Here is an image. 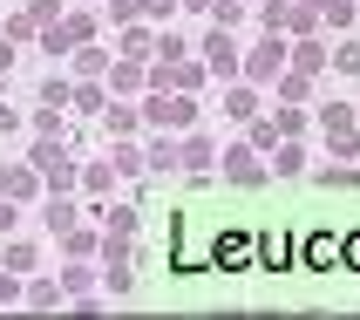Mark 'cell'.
<instances>
[{"mask_svg":"<svg viewBox=\"0 0 360 320\" xmlns=\"http://www.w3.org/2000/svg\"><path fill=\"white\" fill-rule=\"evenodd\" d=\"M272 164H279V171H300V164H306V150H300V143H279V157H272Z\"/></svg>","mask_w":360,"mask_h":320,"instance_id":"obj_31","label":"cell"},{"mask_svg":"<svg viewBox=\"0 0 360 320\" xmlns=\"http://www.w3.org/2000/svg\"><path fill=\"white\" fill-rule=\"evenodd\" d=\"M143 164H150L157 178H170V171H184V150H177V143H150V157H143Z\"/></svg>","mask_w":360,"mask_h":320,"instance_id":"obj_9","label":"cell"},{"mask_svg":"<svg viewBox=\"0 0 360 320\" xmlns=\"http://www.w3.org/2000/svg\"><path fill=\"white\" fill-rule=\"evenodd\" d=\"M61 239H68V252H96V232H82V225H68Z\"/></svg>","mask_w":360,"mask_h":320,"instance_id":"obj_29","label":"cell"},{"mask_svg":"<svg viewBox=\"0 0 360 320\" xmlns=\"http://www.w3.org/2000/svg\"><path fill=\"white\" fill-rule=\"evenodd\" d=\"M68 300V286H55V280H34L27 286V307H61Z\"/></svg>","mask_w":360,"mask_h":320,"instance_id":"obj_12","label":"cell"},{"mask_svg":"<svg viewBox=\"0 0 360 320\" xmlns=\"http://www.w3.org/2000/svg\"><path fill=\"white\" fill-rule=\"evenodd\" d=\"M184 171H191V178L211 171V137H191V143H184Z\"/></svg>","mask_w":360,"mask_h":320,"instance_id":"obj_11","label":"cell"},{"mask_svg":"<svg viewBox=\"0 0 360 320\" xmlns=\"http://www.w3.org/2000/svg\"><path fill=\"white\" fill-rule=\"evenodd\" d=\"M75 109H82V116H96V109H102V89H96V82H89V89H75Z\"/></svg>","mask_w":360,"mask_h":320,"instance_id":"obj_30","label":"cell"},{"mask_svg":"<svg viewBox=\"0 0 360 320\" xmlns=\"http://www.w3.org/2000/svg\"><path fill=\"white\" fill-rule=\"evenodd\" d=\"M75 68H82V75H102V68H109V55H102V48H82Z\"/></svg>","mask_w":360,"mask_h":320,"instance_id":"obj_25","label":"cell"},{"mask_svg":"<svg viewBox=\"0 0 360 320\" xmlns=\"http://www.w3.org/2000/svg\"><path fill=\"white\" fill-rule=\"evenodd\" d=\"M333 68H340V75H360V41H340V48H333Z\"/></svg>","mask_w":360,"mask_h":320,"instance_id":"obj_19","label":"cell"},{"mask_svg":"<svg viewBox=\"0 0 360 320\" xmlns=\"http://www.w3.org/2000/svg\"><path fill=\"white\" fill-rule=\"evenodd\" d=\"M41 102H48V109H68V102H75V89H68L61 75H48V82H41Z\"/></svg>","mask_w":360,"mask_h":320,"instance_id":"obj_14","label":"cell"},{"mask_svg":"<svg viewBox=\"0 0 360 320\" xmlns=\"http://www.w3.org/2000/svg\"><path fill=\"white\" fill-rule=\"evenodd\" d=\"M204 61H211V75H245V55H238V41H231V27H211L204 35Z\"/></svg>","mask_w":360,"mask_h":320,"instance_id":"obj_3","label":"cell"},{"mask_svg":"<svg viewBox=\"0 0 360 320\" xmlns=\"http://www.w3.org/2000/svg\"><path fill=\"white\" fill-rule=\"evenodd\" d=\"M184 7H211V0H184Z\"/></svg>","mask_w":360,"mask_h":320,"instance_id":"obj_35","label":"cell"},{"mask_svg":"<svg viewBox=\"0 0 360 320\" xmlns=\"http://www.w3.org/2000/svg\"><path fill=\"white\" fill-rule=\"evenodd\" d=\"M68 225H75V204H55V198H48V232H68Z\"/></svg>","mask_w":360,"mask_h":320,"instance_id":"obj_23","label":"cell"},{"mask_svg":"<svg viewBox=\"0 0 360 320\" xmlns=\"http://www.w3.org/2000/svg\"><path fill=\"white\" fill-rule=\"evenodd\" d=\"M122 55H129V61H143V55H157V41L143 35V27H129V35H122Z\"/></svg>","mask_w":360,"mask_h":320,"instance_id":"obj_18","label":"cell"},{"mask_svg":"<svg viewBox=\"0 0 360 320\" xmlns=\"http://www.w3.org/2000/svg\"><path fill=\"white\" fill-rule=\"evenodd\" d=\"M272 123H279V137H300V130H306V109H279Z\"/></svg>","mask_w":360,"mask_h":320,"instance_id":"obj_26","label":"cell"},{"mask_svg":"<svg viewBox=\"0 0 360 320\" xmlns=\"http://www.w3.org/2000/svg\"><path fill=\"white\" fill-rule=\"evenodd\" d=\"M109 14H116V20H136V14H143V0H109Z\"/></svg>","mask_w":360,"mask_h":320,"instance_id":"obj_33","label":"cell"},{"mask_svg":"<svg viewBox=\"0 0 360 320\" xmlns=\"http://www.w3.org/2000/svg\"><path fill=\"white\" fill-rule=\"evenodd\" d=\"M143 123H157V130H191V123H198V102H191V89H184V96H170V102H150V109H143Z\"/></svg>","mask_w":360,"mask_h":320,"instance_id":"obj_4","label":"cell"},{"mask_svg":"<svg viewBox=\"0 0 360 320\" xmlns=\"http://www.w3.org/2000/svg\"><path fill=\"white\" fill-rule=\"evenodd\" d=\"M224 178H231V184H245V191H252V184H265L259 150H252V143H231V150H224Z\"/></svg>","mask_w":360,"mask_h":320,"instance_id":"obj_5","label":"cell"},{"mask_svg":"<svg viewBox=\"0 0 360 320\" xmlns=\"http://www.w3.org/2000/svg\"><path fill=\"white\" fill-rule=\"evenodd\" d=\"M27 164L41 171L48 191H68V184H75V164H68V143H61V137H41L34 150H27Z\"/></svg>","mask_w":360,"mask_h":320,"instance_id":"obj_2","label":"cell"},{"mask_svg":"<svg viewBox=\"0 0 360 320\" xmlns=\"http://www.w3.org/2000/svg\"><path fill=\"white\" fill-rule=\"evenodd\" d=\"M306 82H313V75H300V68H285V75H279V96H285V102H300V96H306Z\"/></svg>","mask_w":360,"mask_h":320,"instance_id":"obj_22","label":"cell"},{"mask_svg":"<svg viewBox=\"0 0 360 320\" xmlns=\"http://www.w3.org/2000/svg\"><path fill=\"white\" fill-rule=\"evenodd\" d=\"M320 116H326V143H333L340 157H354V109H347V102H326Z\"/></svg>","mask_w":360,"mask_h":320,"instance_id":"obj_6","label":"cell"},{"mask_svg":"<svg viewBox=\"0 0 360 320\" xmlns=\"http://www.w3.org/2000/svg\"><path fill=\"white\" fill-rule=\"evenodd\" d=\"M320 27V7L313 0H285V35H313Z\"/></svg>","mask_w":360,"mask_h":320,"instance_id":"obj_8","label":"cell"},{"mask_svg":"<svg viewBox=\"0 0 360 320\" xmlns=\"http://www.w3.org/2000/svg\"><path fill=\"white\" fill-rule=\"evenodd\" d=\"M292 68H300V75H320V68H333V61H326V48L313 35H300V48H292Z\"/></svg>","mask_w":360,"mask_h":320,"instance_id":"obj_7","label":"cell"},{"mask_svg":"<svg viewBox=\"0 0 360 320\" xmlns=\"http://www.w3.org/2000/svg\"><path fill=\"white\" fill-rule=\"evenodd\" d=\"M224 109H231V116H252V82H245V89H231V96H224Z\"/></svg>","mask_w":360,"mask_h":320,"instance_id":"obj_28","label":"cell"},{"mask_svg":"<svg viewBox=\"0 0 360 320\" xmlns=\"http://www.w3.org/2000/svg\"><path fill=\"white\" fill-rule=\"evenodd\" d=\"M354 7H360V0H320V20H326V27H347Z\"/></svg>","mask_w":360,"mask_h":320,"instance_id":"obj_16","label":"cell"},{"mask_svg":"<svg viewBox=\"0 0 360 320\" xmlns=\"http://www.w3.org/2000/svg\"><path fill=\"white\" fill-rule=\"evenodd\" d=\"M109 82H116L122 96H129V89H143V82H150V75H143L136 61H116V68H109Z\"/></svg>","mask_w":360,"mask_h":320,"instance_id":"obj_15","label":"cell"},{"mask_svg":"<svg viewBox=\"0 0 360 320\" xmlns=\"http://www.w3.org/2000/svg\"><path fill=\"white\" fill-rule=\"evenodd\" d=\"M102 116H109V130H116V137H129V130H136V109H129V102H116V109H102Z\"/></svg>","mask_w":360,"mask_h":320,"instance_id":"obj_20","label":"cell"},{"mask_svg":"<svg viewBox=\"0 0 360 320\" xmlns=\"http://www.w3.org/2000/svg\"><path fill=\"white\" fill-rule=\"evenodd\" d=\"M61 286H68L75 300H89V286H96V273H89V266H68V273H61Z\"/></svg>","mask_w":360,"mask_h":320,"instance_id":"obj_17","label":"cell"},{"mask_svg":"<svg viewBox=\"0 0 360 320\" xmlns=\"http://www.w3.org/2000/svg\"><path fill=\"white\" fill-rule=\"evenodd\" d=\"M27 266H34V245L14 239V245H7V273H27Z\"/></svg>","mask_w":360,"mask_h":320,"instance_id":"obj_21","label":"cell"},{"mask_svg":"<svg viewBox=\"0 0 360 320\" xmlns=\"http://www.w3.org/2000/svg\"><path fill=\"white\" fill-rule=\"evenodd\" d=\"M313 178H320V184H333V191H354V184H360V171H313Z\"/></svg>","mask_w":360,"mask_h":320,"instance_id":"obj_27","label":"cell"},{"mask_svg":"<svg viewBox=\"0 0 360 320\" xmlns=\"http://www.w3.org/2000/svg\"><path fill=\"white\" fill-rule=\"evenodd\" d=\"M238 14H245V0H211V20H218V27H231Z\"/></svg>","mask_w":360,"mask_h":320,"instance_id":"obj_24","label":"cell"},{"mask_svg":"<svg viewBox=\"0 0 360 320\" xmlns=\"http://www.w3.org/2000/svg\"><path fill=\"white\" fill-rule=\"evenodd\" d=\"M285 68H292V48H285V35H259V48L245 55V82L259 89V82H279Z\"/></svg>","mask_w":360,"mask_h":320,"instance_id":"obj_1","label":"cell"},{"mask_svg":"<svg viewBox=\"0 0 360 320\" xmlns=\"http://www.w3.org/2000/svg\"><path fill=\"white\" fill-rule=\"evenodd\" d=\"M102 232H109V239H129V232H136V211H129V204H116V211L102 219Z\"/></svg>","mask_w":360,"mask_h":320,"instance_id":"obj_13","label":"cell"},{"mask_svg":"<svg viewBox=\"0 0 360 320\" xmlns=\"http://www.w3.org/2000/svg\"><path fill=\"white\" fill-rule=\"evenodd\" d=\"M143 14H150V20H170V14H177V0H143Z\"/></svg>","mask_w":360,"mask_h":320,"instance_id":"obj_32","label":"cell"},{"mask_svg":"<svg viewBox=\"0 0 360 320\" xmlns=\"http://www.w3.org/2000/svg\"><path fill=\"white\" fill-rule=\"evenodd\" d=\"M211 75V61H170V89H198Z\"/></svg>","mask_w":360,"mask_h":320,"instance_id":"obj_10","label":"cell"},{"mask_svg":"<svg viewBox=\"0 0 360 320\" xmlns=\"http://www.w3.org/2000/svg\"><path fill=\"white\" fill-rule=\"evenodd\" d=\"M0 232H14V198H0Z\"/></svg>","mask_w":360,"mask_h":320,"instance_id":"obj_34","label":"cell"}]
</instances>
